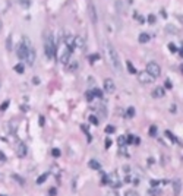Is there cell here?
I'll list each match as a JSON object with an SVG mask.
<instances>
[{"label":"cell","instance_id":"6da1fadb","mask_svg":"<svg viewBox=\"0 0 183 196\" xmlns=\"http://www.w3.org/2000/svg\"><path fill=\"white\" fill-rule=\"evenodd\" d=\"M106 50H107V54H108V59H110V63H111L113 69L117 70L119 73H122V63H120V59H119V54H117L116 48H114L110 42H107Z\"/></svg>","mask_w":183,"mask_h":196},{"label":"cell","instance_id":"7a4b0ae2","mask_svg":"<svg viewBox=\"0 0 183 196\" xmlns=\"http://www.w3.org/2000/svg\"><path fill=\"white\" fill-rule=\"evenodd\" d=\"M44 53H45V56H47L49 59H51L54 56V53H56L54 40H53V37H51L50 32L45 35V38H44Z\"/></svg>","mask_w":183,"mask_h":196},{"label":"cell","instance_id":"3957f363","mask_svg":"<svg viewBox=\"0 0 183 196\" xmlns=\"http://www.w3.org/2000/svg\"><path fill=\"white\" fill-rule=\"evenodd\" d=\"M145 72L149 73L152 78H158L160 73H161V69H160V66H158L157 61H149V63L147 64V70H145Z\"/></svg>","mask_w":183,"mask_h":196},{"label":"cell","instance_id":"277c9868","mask_svg":"<svg viewBox=\"0 0 183 196\" xmlns=\"http://www.w3.org/2000/svg\"><path fill=\"white\" fill-rule=\"evenodd\" d=\"M138 81H139L142 85H149V83H152L154 78H152L149 73H147V72H141V73H138Z\"/></svg>","mask_w":183,"mask_h":196},{"label":"cell","instance_id":"5b68a950","mask_svg":"<svg viewBox=\"0 0 183 196\" xmlns=\"http://www.w3.org/2000/svg\"><path fill=\"white\" fill-rule=\"evenodd\" d=\"M104 91L107 94H113L114 91H116V83H114L113 79H110V78L104 79Z\"/></svg>","mask_w":183,"mask_h":196},{"label":"cell","instance_id":"8992f818","mask_svg":"<svg viewBox=\"0 0 183 196\" xmlns=\"http://www.w3.org/2000/svg\"><path fill=\"white\" fill-rule=\"evenodd\" d=\"M72 53H73V51H72V50H69V48L63 50V51L60 53V56H59L60 63H64V64L69 63V60H71V54H72Z\"/></svg>","mask_w":183,"mask_h":196},{"label":"cell","instance_id":"52a82bcc","mask_svg":"<svg viewBox=\"0 0 183 196\" xmlns=\"http://www.w3.org/2000/svg\"><path fill=\"white\" fill-rule=\"evenodd\" d=\"M35 57H37V54H35V50L29 46L28 47V53H27V59H25V61L29 64V66H32V64L35 63Z\"/></svg>","mask_w":183,"mask_h":196},{"label":"cell","instance_id":"ba28073f","mask_svg":"<svg viewBox=\"0 0 183 196\" xmlns=\"http://www.w3.org/2000/svg\"><path fill=\"white\" fill-rule=\"evenodd\" d=\"M88 12H89L91 22H93V24H97V20H98V18H97V10H95V6H94L93 3H89V6H88Z\"/></svg>","mask_w":183,"mask_h":196},{"label":"cell","instance_id":"9c48e42d","mask_svg":"<svg viewBox=\"0 0 183 196\" xmlns=\"http://www.w3.org/2000/svg\"><path fill=\"white\" fill-rule=\"evenodd\" d=\"M73 47H76V48H79V50H82V48L85 47V41H84V38H82L81 35H76V37L73 38Z\"/></svg>","mask_w":183,"mask_h":196},{"label":"cell","instance_id":"30bf717a","mask_svg":"<svg viewBox=\"0 0 183 196\" xmlns=\"http://www.w3.org/2000/svg\"><path fill=\"white\" fill-rule=\"evenodd\" d=\"M173 192H174V196L180 195V192H182V180L180 179H176L173 182Z\"/></svg>","mask_w":183,"mask_h":196},{"label":"cell","instance_id":"8fae6325","mask_svg":"<svg viewBox=\"0 0 183 196\" xmlns=\"http://www.w3.org/2000/svg\"><path fill=\"white\" fill-rule=\"evenodd\" d=\"M164 97V88L163 86H155L152 91V98H163Z\"/></svg>","mask_w":183,"mask_h":196},{"label":"cell","instance_id":"7c38bea8","mask_svg":"<svg viewBox=\"0 0 183 196\" xmlns=\"http://www.w3.org/2000/svg\"><path fill=\"white\" fill-rule=\"evenodd\" d=\"M119 180V177H117V173H111L110 176H108V184H111V186H120V183L117 182Z\"/></svg>","mask_w":183,"mask_h":196},{"label":"cell","instance_id":"4fadbf2b","mask_svg":"<svg viewBox=\"0 0 183 196\" xmlns=\"http://www.w3.org/2000/svg\"><path fill=\"white\" fill-rule=\"evenodd\" d=\"M25 154H27V146H25V143L19 142V143H18V155H19V157H24Z\"/></svg>","mask_w":183,"mask_h":196},{"label":"cell","instance_id":"5bb4252c","mask_svg":"<svg viewBox=\"0 0 183 196\" xmlns=\"http://www.w3.org/2000/svg\"><path fill=\"white\" fill-rule=\"evenodd\" d=\"M88 165H89V168H93V170H100V168H101V164H100L97 160H91V161L88 163Z\"/></svg>","mask_w":183,"mask_h":196},{"label":"cell","instance_id":"9a60e30c","mask_svg":"<svg viewBox=\"0 0 183 196\" xmlns=\"http://www.w3.org/2000/svg\"><path fill=\"white\" fill-rule=\"evenodd\" d=\"M138 40H139V42H148L149 40H151V37H149V34H147V32H142V34H139V37H138Z\"/></svg>","mask_w":183,"mask_h":196},{"label":"cell","instance_id":"2e32d148","mask_svg":"<svg viewBox=\"0 0 183 196\" xmlns=\"http://www.w3.org/2000/svg\"><path fill=\"white\" fill-rule=\"evenodd\" d=\"M71 64H67V69H69L71 72H75L76 69H78V66H79V63L76 61V60H73V61H69Z\"/></svg>","mask_w":183,"mask_h":196},{"label":"cell","instance_id":"e0dca14e","mask_svg":"<svg viewBox=\"0 0 183 196\" xmlns=\"http://www.w3.org/2000/svg\"><path fill=\"white\" fill-rule=\"evenodd\" d=\"M117 145H119L120 148H125V146L127 145V142H126V136H119V138H117Z\"/></svg>","mask_w":183,"mask_h":196},{"label":"cell","instance_id":"ac0fdd59","mask_svg":"<svg viewBox=\"0 0 183 196\" xmlns=\"http://www.w3.org/2000/svg\"><path fill=\"white\" fill-rule=\"evenodd\" d=\"M19 5H21L22 8L28 9V8L31 6V0H19Z\"/></svg>","mask_w":183,"mask_h":196},{"label":"cell","instance_id":"d6986e66","mask_svg":"<svg viewBox=\"0 0 183 196\" xmlns=\"http://www.w3.org/2000/svg\"><path fill=\"white\" fill-rule=\"evenodd\" d=\"M126 66H127V70L130 72V73H136V69H135V66H133V64H132V61H126Z\"/></svg>","mask_w":183,"mask_h":196},{"label":"cell","instance_id":"ffe728a7","mask_svg":"<svg viewBox=\"0 0 183 196\" xmlns=\"http://www.w3.org/2000/svg\"><path fill=\"white\" fill-rule=\"evenodd\" d=\"M15 70L18 72V73H24V70H25V66L22 63H19V64H16L15 66Z\"/></svg>","mask_w":183,"mask_h":196},{"label":"cell","instance_id":"44dd1931","mask_svg":"<svg viewBox=\"0 0 183 196\" xmlns=\"http://www.w3.org/2000/svg\"><path fill=\"white\" fill-rule=\"evenodd\" d=\"M47 176H49L47 173H44V174H41V176L38 177V180H37V183H38V184H42V183L45 182V179H47Z\"/></svg>","mask_w":183,"mask_h":196},{"label":"cell","instance_id":"7402d4cb","mask_svg":"<svg viewBox=\"0 0 183 196\" xmlns=\"http://www.w3.org/2000/svg\"><path fill=\"white\" fill-rule=\"evenodd\" d=\"M126 116H127V117H133V116H135V108H133V107H129L127 110H126Z\"/></svg>","mask_w":183,"mask_h":196},{"label":"cell","instance_id":"603a6c76","mask_svg":"<svg viewBox=\"0 0 183 196\" xmlns=\"http://www.w3.org/2000/svg\"><path fill=\"white\" fill-rule=\"evenodd\" d=\"M164 135H166V136H167L169 139H171L173 142H177V139H176V136H173V135H171V132H170V130H166V132H164Z\"/></svg>","mask_w":183,"mask_h":196},{"label":"cell","instance_id":"cb8c5ba5","mask_svg":"<svg viewBox=\"0 0 183 196\" xmlns=\"http://www.w3.org/2000/svg\"><path fill=\"white\" fill-rule=\"evenodd\" d=\"M149 195L151 196H160V195H161V190H160V189H151Z\"/></svg>","mask_w":183,"mask_h":196},{"label":"cell","instance_id":"d4e9b609","mask_svg":"<svg viewBox=\"0 0 183 196\" xmlns=\"http://www.w3.org/2000/svg\"><path fill=\"white\" fill-rule=\"evenodd\" d=\"M85 97H86V100H88V101H93V100H94V94H93V89H91V91H86Z\"/></svg>","mask_w":183,"mask_h":196},{"label":"cell","instance_id":"484cf974","mask_svg":"<svg viewBox=\"0 0 183 196\" xmlns=\"http://www.w3.org/2000/svg\"><path fill=\"white\" fill-rule=\"evenodd\" d=\"M12 177H13V179H16V182H18L19 184H25V180H22V177H19L18 174H12Z\"/></svg>","mask_w":183,"mask_h":196},{"label":"cell","instance_id":"4316f807","mask_svg":"<svg viewBox=\"0 0 183 196\" xmlns=\"http://www.w3.org/2000/svg\"><path fill=\"white\" fill-rule=\"evenodd\" d=\"M51 155H53L54 158H59V157H60V151H59L57 148H54V149H51Z\"/></svg>","mask_w":183,"mask_h":196},{"label":"cell","instance_id":"83f0119b","mask_svg":"<svg viewBox=\"0 0 183 196\" xmlns=\"http://www.w3.org/2000/svg\"><path fill=\"white\" fill-rule=\"evenodd\" d=\"M93 94H94V97H98V98H101V97H103V92H101L100 89H97V88H94V89H93Z\"/></svg>","mask_w":183,"mask_h":196},{"label":"cell","instance_id":"f1b7e54d","mask_svg":"<svg viewBox=\"0 0 183 196\" xmlns=\"http://www.w3.org/2000/svg\"><path fill=\"white\" fill-rule=\"evenodd\" d=\"M88 59H89V61H91V63H94L95 60H98V59H100V56H98V54H91Z\"/></svg>","mask_w":183,"mask_h":196},{"label":"cell","instance_id":"f546056e","mask_svg":"<svg viewBox=\"0 0 183 196\" xmlns=\"http://www.w3.org/2000/svg\"><path fill=\"white\" fill-rule=\"evenodd\" d=\"M89 122L93 123V124H95V126H97V124L100 123V122H98V119H97L95 116H89Z\"/></svg>","mask_w":183,"mask_h":196},{"label":"cell","instance_id":"4dcf8cb0","mask_svg":"<svg viewBox=\"0 0 183 196\" xmlns=\"http://www.w3.org/2000/svg\"><path fill=\"white\" fill-rule=\"evenodd\" d=\"M149 135H151V136H157V127H155V126H151V127H149Z\"/></svg>","mask_w":183,"mask_h":196},{"label":"cell","instance_id":"1f68e13d","mask_svg":"<svg viewBox=\"0 0 183 196\" xmlns=\"http://www.w3.org/2000/svg\"><path fill=\"white\" fill-rule=\"evenodd\" d=\"M6 47H8V50H10V48H12V35H9V37H8V41H6Z\"/></svg>","mask_w":183,"mask_h":196},{"label":"cell","instance_id":"d6a6232c","mask_svg":"<svg viewBox=\"0 0 183 196\" xmlns=\"http://www.w3.org/2000/svg\"><path fill=\"white\" fill-rule=\"evenodd\" d=\"M113 132H114V126H111V124L106 126V133H113Z\"/></svg>","mask_w":183,"mask_h":196},{"label":"cell","instance_id":"836d02e7","mask_svg":"<svg viewBox=\"0 0 183 196\" xmlns=\"http://www.w3.org/2000/svg\"><path fill=\"white\" fill-rule=\"evenodd\" d=\"M169 48H170V51H171V53H176V51H177V47L173 44V42H170V44H169Z\"/></svg>","mask_w":183,"mask_h":196},{"label":"cell","instance_id":"e575fe53","mask_svg":"<svg viewBox=\"0 0 183 196\" xmlns=\"http://www.w3.org/2000/svg\"><path fill=\"white\" fill-rule=\"evenodd\" d=\"M133 141H135L133 135H129V136H126V142H127V145H130V143H132Z\"/></svg>","mask_w":183,"mask_h":196},{"label":"cell","instance_id":"d590c367","mask_svg":"<svg viewBox=\"0 0 183 196\" xmlns=\"http://www.w3.org/2000/svg\"><path fill=\"white\" fill-rule=\"evenodd\" d=\"M8 105H9V101H5L2 105H0V110H2V111H5L6 108H8Z\"/></svg>","mask_w":183,"mask_h":196},{"label":"cell","instance_id":"8d00e7d4","mask_svg":"<svg viewBox=\"0 0 183 196\" xmlns=\"http://www.w3.org/2000/svg\"><path fill=\"white\" fill-rule=\"evenodd\" d=\"M148 22H149V24H154V22H155V15H148Z\"/></svg>","mask_w":183,"mask_h":196},{"label":"cell","instance_id":"74e56055","mask_svg":"<svg viewBox=\"0 0 183 196\" xmlns=\"http://www.w3.org/2000/svg\"><path fill=\"white\" fill-rule=\"evenodd\" d=\"M167 31H169V32H176V29H174L173 25H167Z\"/></svg>","mask_w":183,"mask_h":196},{"label":"cell","instance_id":"f35d334b","mask_svg":"<svg viewBox=\"0 0 183 196\" xmlns=\"http://www.w3.org/2000/svg\"><path fill=\"white\" fill-rule=\"evenodd\" d=\"M104 146H106V148H110V146H111V141H110V139H106V142H104Z\"/></svg>","mask_w":183,"mask_h":196},{"label":"cell","instance_id":"ab89813d","mask_svg":"<svg viewBox=\"0 0 183 196\" xmlns=\"http://www.w3.org/2000/svg\"><path fill=\"white\" fill-rule=\"evenodd\" d=\"M125 196H136V193H135V192H133V190H127V192H126V195H125Z\"/></svg>","mask_w":183,"mask_h":196},{"label":"cell","instance_id":"60d3db41","mask_svg":"<svg viewBox=\"0 0 183 196\" xmlns=\"http://www.w3.org/2000/svg\"><path fill=\"white\" fill-rule=\"evenodd\" d=\"M0 161H6V155L3 154L2 151H0Z\"/></svg>","mask_w":183,"mask_h":196},{"label":"cell","instance_id":"b9f144b4","mask_svg":"<svg viewBox=\"0 0 183 196\" xmlns=\"http://www.w3.org/2000/svg\"><path fill=\"white\" fill-rule=\"evenodd\" d=\"M166 88H169V89H170V88H173L171 83H170V81H167V82H166Z\"/></svg>","mask_w":183,"mask_h":196},{"label":"cell","instance_id":"7bdbcfd3","mask_svg":"<svg viewBox=\"0 0 183 196\" xmlns=\"http://www.w3.org/2000/svg\"><path fill=\"white\" fill-rule=\"evenodd\" d=\"M107 196H119V195H117V192H110Z\"/></svg>","mask_w":183,"mask_h":196},{"label":"cell","instance_id":"ee69618b","mask_svg":"<svg viewBox=\"0 0 183 196\" xmlns=\"http://www.w3.org/2000/svg\"><path fill=\"white\" fill-rule=\"evenodd\" d=\"M158 184V180H151V186H157Z\"/></svg>","mask_w":183,"mask_h":196},{"label":"cell","instance_id":"f6af8a7d","mask_svg":"<svg viewBox=\"0 0 183 196\" xmlns=\"http://www.w3.org/2000/svg\"><path fill=\"white\" fill-rule=\"evenodd\" d=\"M50 195H51V196H54V195H56V190H54V189H51V190H50Z\"/></svg>","mask_w":183,"mask_h":196},{"label":"cell","instance_id":"bcb514c9","mask_svg":"<svg viewBox=\"0 0 183 196\" xmlns=\"http://www.w3.org/2000/svg\"><path fill=\"white\" fill-rule=\"evenodd\" d=\"M2 28H3V22H2V19H0V32H2Z\"/></svg>","mask_w":183,"mask_h":196},{"label":"cell","instance_id":"7dc6e473","mask_svg":"<svg viewBox=\"0 0 183 196\" xmlns=\"http://www.w3.org/2000/svg\"><path fill=\"white\" fill-rule=\"evenodd\" d=\"M40 124H41V126L44 124V119H42V117H40Z\"/></svg>","mask_w":183,"mask_h":196},{"label":"cell","instance_id":"c3c4849f","mask_svg":"<svg viewBox=\"0 0 183 196\" xmlns=\"http://www.w3.org/2000/svg\"><path fill=\"white\" fill-rule=\"evenodd\" d=\"M180 56H182V57H183V48H182V50H180Z\"/></svg>","mask_w":183,"mask_h":196},{"label":"cell","instance_id":"681fc988","mask_svg":"<svg viewBox=\"0 0 183 196\" xmlns=\"http://www.w3.org/2000/svg\"><path fill=\"white\" fill-rule=\"evenodd\" d=\"M182 72H183V66H182Z\"/></svg>","mask_w":183,"mask_h":196}]
</instances>
